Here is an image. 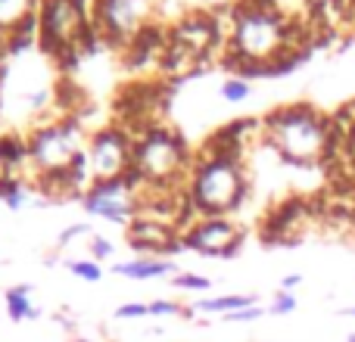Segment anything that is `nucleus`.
Masks as SVG:
<instances>
[{
	"label": "nucleus",
	"instance_id": "nucleus-18",
	"mask_svg": "<svg viewBox=\"0 0 355 342\" xmlns=\"http://www.w3.org/2000/svg\"><path fill=\"white\" fill-rule=\"evenodd\" d=\"M0 199H3L6 208H12V212L25 208V206L31 202V187H28V181H25V177H10V183L3 187Z\"/></svg>",
	"mask_w": 355,
	"mask_h": 342
},
{
	"label": "nucleus",
	"instance_id": "nucleus-24",
	"mask_svg": "<svg viewBox=\"0 0 355 342\" xmlns=\"http://www.w3.org/2000/svg\"><path fill=\"white\" fill-rule=\"evenodd\" d=\"M112 252H116V246H112V240L106 237H91V258L94 262H103V258H112Z\"/></svg>",
	"mask_w": 355,
	"mask_h": 342
},
{
	"label": "nucleus",
	"instance_id": "nucleus-26",
	"mask_svg": "<svg viewBox=\"0 0 355 342\" xmlns=\"http://www.w3.org/2000/svg\"><path fill=\"white\" fill-rule=\"evenodd\" d=\"M268 312L271 314H293L296 312V296L293 293H277Z\"/></svg>",
	"mask_w": 355,
	"mask_h": 342
},
{
	"label": "nucleus",
	"instance_id": "nucleus-25",
	"mask_svg": "<svg viewBox=\"0 0 355 342\" xmlns=\"http://www.w3.org/2000/svg\"><path fill=\"white\" fill-rule=\"evenodd\" d=\"M265 314V308H259V305H250V308H240V312H231V314H225V321L227 324H250V321H259Z\"/></svg>",
	"mask_w": 355,
	"mask_h": 342
},
{
	"label": "nucleus",
	"instance_id": "nucleus-30",
	"mask_svg": "<svg viewBox=\"0 0 355 342\" xmlns=\"http://www.w3.org/2000/svg\"><path fill=\"white\" fill-rule=\"evenodd\" d=\"M343 314H349V318H355V308H346V312Z\"/></svg>",
	"mask_w": 355,
	"mask_h": 342
},
{
	"label": "nucleus",
	"instance_id": "nucleus-1",
	"mask_svg": "<svg viewBox=\"0 0 355 342\" xmlns=\"http://www.w3.org/2000/svg\"><path fill=\"white\" fill-rule=\"evenodd\" d=\"M312 28L287 25L265 0H237L231 6V31L225 41V66L234 62H256L271 66L287 53H306L312 47Z\"/></svg>",
	"mask_w": 355,
	"mask_h": 342
},
{
	"label": "nucleus",
	"instance_id": "nucleus-15",
	"mask_svg": "<svg viewBox=\"0 0 355 342\" xmlns=\"http://www.w3.org/2000/svg\"><path fill=\"white\" fill-rule=\"evenodd\" d=\"M265 3L293 28H312L315 0H265Z\"/></svg>",
	"mask_w": 355,
	"mask_h": 342
},
{
	"label": "nucleus",
	"instance_id": "nucleus-17",
	"mask_svg": "<svg viewBox=\"0 0 355 342\" xmlns=\"http://www.w3.org/2000/svg\"><path fill=\"white\" fill-rule=\"evenodd\" d=\"M3 302H6V314H10L12 321H35L37 314H41L35 308V302H31V287L28 283H19V287L6 289Z\"/></svg>",
	"mask_w": 355,
	"mask_h": 342
},
{
	"label": "nucleus",
	"instance_id": "nucleus-14",
	"mask_svg": "<svg viewBox=\"0 0 355 342\" xmlns=\"http://www.w3.org/2000/svg\"><path fill=\"white\" fill-rule=\"evenodd\" d=\"M112 274L128 277V280H156V277L178 274V268L168 258H131V262L112 264Z\"/></svg>",
	"mask_w": 355,
	"mask_h": 342
},
{
	"label": "nucleus",
	"instance_id": "nucleus-27",
	"mask_svg": "<svg viewBox=\"0 0 355 342\" xmlns=\"http://www.w3.org/2000/svg\"><path fill=\"white\" fill-rule=\"evenodd\" d=\"M85 233H91V227H87V224H72V227H66V231L60 233V240H56V246H60V249H62V246H69V243H72V240L85 237Z\"/></svg>",
	"mask_w": 355,
	"mask_h": 342
},
{
	"label": "nucleus",
	"instance_id": "nucleus-22",
	"mask_svg": "<svg viewBox=\"0 0 355 342\" xmlns=\"http://www.w3.org/2000/svg\"><path fill=\"white\" fill-rule=\"evenodd\" d=\"M147 308H150V318H178V314H184V308L168 299H156V302H150Z\"/></svg>",
	"mask_w": 355,
	"mask_h": 342
},
{
	"label": "nucleus",
	"instance_id": "nucleus-7",
	"mask_svg": "<svg viewBox=\"0 0 355 342\" xmlns=\"http://www.w3.org/2000/svg\"><path fill=\"white\" fill-rule=\"evenodd\" d=\"M91 19L106 44H128L153 22L150 0H94Z\"/></svg>",
	"mask_w": 355,
	"mask_h": 342
},
{
	"label": "nucleus",
	"instance_id": "nucleus-9",
	"mask_svg": "<svg viewBox=\"0 0 355 342\" xmlns=\"http://www.w3.org/2000/svg\"><path fill=\"white\" fill-rule=\"evenodd\" d=\"M131 156H135V137L122 125H110L91 134L87 141V159H91L94 181H116L131 171Z\"/></svg>",
	"mask_w": 355,
	"mask_h": 342
},
{
	"label": "nucleus",
	"instance_id": "nucleus-19",
	"mask_svg": "<svg viewBox=\"0 0 355 342\" xmlns=\"http://www.w3.org/2000/svg\"><path fill=\"white\" fill-rule=\"evenodd\" d=\"M66 268L72 271L78 280H87V283L103 280V268H100V262H94V258H69Z\"/></svg>",
	"mask_w": 355,
	"mask_h": 342
},
{
	"label": "nucleus",
	"instance_id": "nucleus-13",
	"mask_svg": "<svg viewBox=\"0 0 355 342\" xmlns=\"http://www.w3.org/2000/svg\"><path fill=\"white\" fill-rule=\"evenodd\" d=\"M37 3L41 0H0V44L16 31L37 25Z\"/></svg>",
	"mask_w": 355,
	"mask_h": 342
},
{
	"label": "nucleus",
	"instance_id": "nucleus-28",
	"mask_svg": "<svg viewBox=\"0 0 355 342\" xmlns=\"http://www.w3.org/2000/svg\"><path fill=\"white\" fill-rule=\"evenodd\" d=\"M10 177H16V174H12V168H10V162H6L3 150H0V193H3V187L10 183Z\"/></svg>",
	"mask_w": 355,
	"mask_h": 342
},
{
	"label": "nucleus",
	"instance_id": "nucleus-8",
	"mask_svg": "<svg viewBox=\"0 0 355 342\" xmlns=\"http://www.w3.org/2000/svg\"><path fill=\"white\" fill-rule=\"evenodd\" d=\"M81 206L87 215L103 218L110 224H125L141 215V199H137V183L128 174L116 181H94L81 196Z\"/></svg>",
	"mask_w": 355,
	"mask_h": 342
},
{
	"label": "nucleus",
	"instance_id": "nucleus-20",
	"mask_svg": "<svg viewBox=\"0 0 355 342\" xmlns=\"http://www.w3.org/2000/svg\"><path fill=\"white\" fill-rule=\"evenodd\" d=\"M218 93H221V100H227V103H243V100H250V93H252V87H250V81L246 78H227L225 84L218 87Z\"/></svg>",
	"mask_w": 355,
	"mask_h": 342
},
{
	"label": "nucleus",
	"instance_id": "nucleus-3",
	"mask_svg": "<svg viewBox=\"0 0 355 342\" xmlns=\"http://www.w3.org/2000/svg\"><path fill=\"white\" fill-rule=\"evenodd\" d=\"M250 193L240 156H200L187 174V199L200 218H231Z\"/></svg>",
	"mask_w": 355,
	"mask_h": 342
},
{
	"label": "nucleus",
	"instance_id": "nucleus-12",
	"mask_svg": "<svg viewBox=\"0 0 355 342\" xmlns=\"http://www.w3.org/2000/svg\"><path fill=\"white\" fill-rule=\"evenodd\" d=\"M131 249H137L144 258H162V255H175V252L184 249L181 233L175 231L166 221L147 218V215H137L128 224V233H125Z\"/></svg>",
	"mask_w": 355,
	"mask_h": 342
},
{
	"label": "nucleus",
	"instance_id": "nucleus-6",
	"mask_svg": "<svg viewBox=\"0 0 355 342\" xmlns=\"http://www.w3.org/2000/svg\"><path fill=\"white\" fill-rule=\"evenodd\" d=\"M85 150L81 125L75 118H50L31 128L28 134V168L31 174H56L72 165V159Z\"/></svg>",
	"mask_w": 355,
	"mask_h": 342
},
{
	"label": "nucleus",
	"instance_id": "nucleus-5",
	"mask_svg": "<svg viewBox=\"0 0 355 342\" xmlns=\"http://www.w3.org/2000/svg\"><path fill=\"white\" fill-rule=\"evenodd\" d=\"M190 168H193V159H190L187 143L172 128L153 125L135 137L128 177L137 187H187Z\"/></svg>",
	"mask_w": 355,
	"mask_h": 342
},
{
	"label": "nucleus",
	"instance_id": "nucleus-2",
	"mask_svg": "<svg viewBox=\"0 0 355 342\" xmlns=\"http://www.w3.org/2000/svg\"><path fill=\"white\" fill-rule=\"evenodd\" d=\"M265 141L290 165H318L331 156V116L315 106H284L265 116Z\"/></svg>",
	"mask_w": 355,
	"mask_h": 342
},
{
	"label": "nucleus",
	"instance_id": "nucleus-31",
	"mask_svg": "<svg viewBox=\"0 0 355 342\" xmlns=\"http://www.w3.org/2000/svg\"><path fill=\"white\" fill-rule=\"evenodd\" d=\"M75 342H97V339H81V336H78V339H75Z\"/></svg>",
	"mask_w": 355,
	"mask_h": 342
},
{
	"label": "nucleus",
	"instance_id": "nucleus-21",
	"mask_svg": "<svg viewBox=\"0 0 355 342\" xmlns=\"http://www.w3.org/2000/svg\"><path fill=\"white\" fill-rule=\"evenodd\" d=\"M172 283L178 289H187V293H206V289L212 287V280H209V277H202V274H181V271L172 277Z\"/></svg>",
	"mask_w": 355,
	"mask_h": 342
},
{
	"label": "nucleus",
	"instance_id": "nucleus-33",
	"mask_svg": "<svg viewBox=\"0 0 355 342\" xmlns=\"http://www.w3.org/2000/svg\"><path fill=\"white\" fill-rule=\"evenodd\" d=\"M315 3H318V0H315Z\"/></svg>",
	"mask_w": 355,
	"mask_h": 342
},
{
	"label": "nucleus",
	"instance_id": "nucleus-32",
	"mask_svg": "<svg viewBox=\"0 0 355 342\" xmlns=\"http://www.w3.org/2000/svg\"><path fill=\"white\" fill-rule=\"evenodd\" d=\"M349 342H355V333H349Z\"/></svg>",
	"mask_w": 355,
	"mask_h": 342
},
{
	"label": "nucleus",
	"instance_id": "nucleus-29",
	"mask_svg": "<svg viewBox=\"0 0 355 342\" xmlns=\"http://www.w3.org/2000/svg\"><path fill=\"white\" fill-rule=\"evenodd\" d=\"M300 283H302V274H287V277L281 280V293H293Z\"/></svg>",
	"mask_w": 355,
	"mask_h": 342
},
{
	"label": "nucleus",
	"instance_id": "nucleus-11",
	"mask_svg": "<svg viewBox=\"0 0 355 342\" xmlns=\"http://www.w3.org/2000/svg\"><path fill=\"white\" fill-rule=\"evenodd\" d=\"M225 31H221L215 12H190V16L178 19L168 28V44L184 53H190L196 62H202L206 56H212V50L218 44H225Z\"/></svg>",
	"mask_w": 355,
	"mask_h": 342
},
{
	"label": "nucleus",
	"instance_id": "nucleus-16",
	"mask_svg": "<svg viewBox=\"0 0 355 342\" xmlns=\"http://www.w3.org/2000/svg\"><path fill=\"white\" fill-rule=\"evenodd\" d=\"M250 305H256V296H243V293H237V296H215V299H196L193 305V314H231V312H240V308H250Z\"/></svg>",
	"mask_w": 355,
	"mask_h": 342
},
{
	"label": "nucleus",
	"instance_id": "nucleus-10",
	"mask_svg": "<svg viewBox=\"0 0 355 342\" xmlns=\"http://www.w3.org/2000/svg\"><path fill=\"white\" fill-rule=\"evenodd\" d=\"M184 249H193L209 258H231L243 246V227L234 218H196L181 233Z\"/></svg>",
	"mask_w": 355,
	"mask_h": 342
},
{
	"label": "nucleus",
	"instance_id": "nucleus-23",
	"mask_svg": "<svg viewBox=\"0 0 355 342\" xmlns=\"http://www.w3.org/2000/svg\"><path fill=\"white\" fill-rule=\"evenodd\" d=\"M119 321H135V318H150V308L144 302H125V305L116 308Z\"/></svg>",
	"mask_w": 355,
	"mask_h": 342
},
{
	"label": "nucleus",
	"instance_id": "nucleus-4",
	"mask_svg": "<svg viewBox=\"0 0 355 342\" xmlns=\"http://www.w3.org/2000/svg\"><path fill=\"white\" fill-rule=\"evenodd\" d=\"M94 0H41L37 3V44L53 60H75V56L103 44L91 19Z\"/></svg>",
	"mask_w": 355,
	"mask_h": 342
}]
</instances>
